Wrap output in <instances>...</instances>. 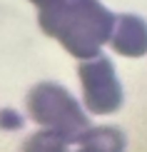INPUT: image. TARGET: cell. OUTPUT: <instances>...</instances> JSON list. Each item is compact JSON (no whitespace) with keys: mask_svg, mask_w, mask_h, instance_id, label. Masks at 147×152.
<instances>
[{"mask_svg":"<svg viewBox=\"0 0 147 152\" xmlns=\"http://www.w3.org/2000/svg\"><path fill=\"white\" fill-rule=\"evenodd\" d=\"M30 120L57 132L70 145H75L90 130V120L82 112L80 102L57 82H40L28 95Z\"/></svg>","mask_w":147,"mask_h":152,"instance_id":"obj_2","label":"cell"},{"mask_svg":"<svg viewBox=\"0 0 147 152\" xmlns=\"http://www.w3.org/2000/svg\"><path fill=\"white\" fill-rule=\"evenodd\" d=\"M67 140L65 137H60L57 132L53 130H40L35 132L33 137H28L23 145V152H67Z\"/></svg>","mask_w":147,"mask_h":152,"instance_id":"obj_6","label":"cell"},{"mask_svg":"<svg viewBox=\"0 0 147 152\" xmlns=\"http://www.w3.org/2000/svg\"><path fill=\"white\" fill-rule=\"evenodd\" d=\"M33 5H37V8H42V5H50V3H57V0H30Z\"/></svg>","mask_w":147,"mask_h":152,"instance_id":"obj_8","label":"cell"},{"mask_svg":"<svg viewBox=\"0 0 147 152\" xmlns=\"http://www.w3.org/2000/svg\"><path fill=\"white\" fill-rule=\"evenodd\" d=\"M110 42L125 58H142L147 53V23L140 15H115Z\"/></svg>","mask_w":147,"mask_h":152,"instance_id":"obj_4","label":"cell"},{"mask_svg":"<svg viewBox=\"0 0 147 152\" xmlns=\"http://www.w3.org/2000/svg\"><path fill=\"white\" fill-rule=\"evenodd\" d=\"M42 33L55 37L70 55L90 60L110 42L115 15L97 0H57L40 8Z\"/></svg>","mask_w":147,"mask_h":152,"instance_id":"obj_1","label":"cell"},{"mask_svg":"<svg viewBox=\"0 0 147 152\" xmlns=\"http://www.w3.org/2000/svg\"><path fill=\"white\" fill-rule=\"evenodd\" d=\"M25 120L15 110H0V130H23Z\"/></svg>","mask_w":147,"mask_h":152,"instance_id":"obj_7","label":"cell"},{"mask_svg":"<svg viewBox=\"0 0 147 152\" xmlns=\"http://www.w3.org/2000/svg\"><path fill=\"white\" fill-rule=\"evenodd\" d=\"M80 80L85 92V105L95 115H110L122 105V85H120L115 65L102 55L82 60Z\"/></svg>","mask_w":147,"mask_h":152,"instance_id":"obj_3","label":"cell"},{"mask_svg":"<svg viewBox=\"0 0 147 152\" xmlns=\"http://www.w3.org/2000/svg\"><path fill=\"white\" fill-rule=\"evenodd\" d=\"M78 152H125V135L120 127H90L78 142Z\"/></svg>","mask_w":147,"mask_h":152,"instance_id":"obj_5","label":"cell"}]
</instances>
